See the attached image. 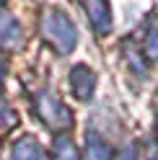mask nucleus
<instances>
[{
    "label": "nucleus",
    "mask_w": 158,
    "mask_h": 160,
    "mask_svg": "<svg viewBox=\"0 0 158 160\" xmlns=\"http://www.w3.org/2000/svg\"><path fill=\"white\" fill-rule=\"evenodd\" d=\"M70 88H73V93L81 98V101L91 98L93 88H96L93 72H91L88 67H83V65H75V67H73V75H70Z\"/></svg>",
    "instance_id": "3"
},
{
    "label": "nucleus",
    "mask_w": 158,
    "mask_h": 160,
    "mask_svg": "<svg viewBox=\"0 0 158 160\" xmlns=\"http://www.w3.org/2000/svg\"><path fill=\"white\" fill-rule=\"evenodd\" d=\"M86 11L91 18L93 28L98 31V36H104L112 26V16H109V0H86Z\"/></svg>",
    "instance_id": "4"
},
{
    "label": "nucleus",
    "mask_w": 158,
    "mask_h": 160,
    "mask_svg": "<svg viewBox=\"0 0 158 160\" xmlns=\"http://www.w3.org/2000/svg\"><path fill=\"white\" fill-rule=\"evenodd\" d=\"M36 108H39V116H42V122L47 127H52V129H65V127H70V111L57 101L55 96H49V93H42L39 96V101H36Z\"/></svg>",
    "instance_id": "2"
},
{
    "label": "nucleus",
    "mask_w": 158,
    "mask_h": 160,
    "mask_svg": "<svg viewBox=\"0 0 158 160\" xmlns=\"http://www.w3.org/2000/svg\"><path fill=\"white\" fill-rule=\"evenodd\" d=\"M13 155H16V160H47L44 147L39 145L34 137H26V139H21V142H16Z\"/></svg>",
    "instance_id": "6"
},
{
    "label": "nucleus",
    "mask_w": 158,
    "mask_h": 160,
    "mask_svg": "<svg viewBox=\"0 0 158 160\" xmlns=\"http://www.w3.org/2000/svg\"><path fill=\"white\" fill-rule=\"evenodd\" d=\"M42 28H44V39H47V42L52 44L60 54H67V52L75 47V42H78L75 26L70 23V18H67L65 13H60V11H49V13L44 16Z\"/></svg>",
    "instance_id": "1"
},
{
    "label": "nucleus",
    "mask_w": 158,
    "mask_h": 160,
    "mask_svg": "<svg viewBox=\"0 0 158 160\" xmlns=\"http://www.w3.org/2000/svg\"><path fill=\"white\" fill-rule=\"evenodd\" d=\"M21 42V26L11 13H0V44L3 47H16Z\"/></svg>",
    "instance_id": "5"
},
{
    "label": "nucleus",
    "mask_w": 158,
    "mask_h": 160,
    "mask_svg": "<svg viewBox=\"0 0 158 160\" xmlns=\"http://www.w3.org/2000/svg\"><path fill=\"white\" fill-rule=\"evenodd\" d=\"M86 158L88 160H112V152L106 142H101L96 134H88L86 137Z\"/></svg>",
    "instance_id": "7"
},
{
    "label": "nucleus",
    "mask_w": 158,
    "mask_h": 160,
    "mask_svg": "<svg viewBox=\"0 0 158 160\" xmlns=\"http://www.w3.org/2000/svg\"><path fill=\"white\" fill-rule=\"evenodd\" d=\"M52 160H78V152L67 137H57L52 145Z\"/></svg>",
    "instance_id": "8"
},
{
    "label": "nucleus",
    "mask_w": 158,
    "mask_h": 160,
    "mask_svg": "<svg viewBox=\"0 0 158 160\" xmlns=\"http://www.w3.org/2000/svg\"><path fill=\"white\" fill-rule=\"evenodd\" d=\"M145 52H148V57L158 59V31H155V28L150 31V36L145 39Z\"/></svg>",
    "instance_id": "9"
},
{
    "label": "nucleus",
    "mask_w": 158,
    "mask_h": 160,
    "mask_svg": "<svg viewBox=\"0 0 158 160\" xmlns=\"http://www.w3.org/2000/svg\"><path fill=\"white\" fill-rule=\"evenodd\" d=\"M3 75H5V62H3V57H0V80H3Z\"/></svg>",
    "instance_id": "10"
}]
</instances>
